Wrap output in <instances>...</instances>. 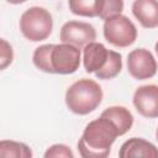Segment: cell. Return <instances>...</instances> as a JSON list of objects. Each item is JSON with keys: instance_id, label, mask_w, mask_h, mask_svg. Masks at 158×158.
Segmentation results:
<instances>
[{"instance_id": "8992f818", "label": "cell", "mask_w": 158, "mask_h": 158, "mask_svg": "<svg viewBox=\"0 0 158 158\" xmlns=\"http://www.w3.org/2000/svg\"><path fill=\"white\" fill-rule=\"evenodd\" d=\"M59 40L62 41V43L72 44L78 48H84L89 43L95 42L96 31L95 27L89 22L70 20L60 27Z\"/></svg>"}, {"instance_id": "9a60e30c", "label": "cell", "mask_w": 158, "mask_h": 158, "mask_svg": "<svg viewBox=\"0 0 158 158\" xmlns=\"http://www.w3.org/2000/svg\"><path fill=\"white\" fill-rule=\"evenodd\" d=\"M122 69V56L118 52L112 51L111 53V58L109 64L99 73H96V78L102 79V80H109V79H114L115 77H117L120 74Z\"/></svg>"}, {"instance_id": "277c9868", "label": "cell", "mask_w": 158, "mask_h": 158, "mask_svg": "<svg viewBox=\"0 0 158 158\" xmlns=\"http://www.w3.org/2000/svg\"><path fill=\"white\" fill-rule=\"evenodd\" d=\"M53 30V19L48 10L32 6L23 11L20 17V31L25 38L40 42L49 37Z\"/></svg>"}, {"instance_id": "4fadbf2b", "label": "cell", "mask_w": 158, "mask_h": 158, "mask_svg": "<svg viewBox=\"0 0 158 158\" xmlns=\"http://www.w3.org/2000/svg\"><path fill=\"white\" fill-rule=\"evenodd\" d=\"M0 158H32V151L23 142L14 139H1Z\"/></svg>"}, {"instance_id": "d6986e66", "label": "cell", "mask_w": 158, "mask_h": 158, "mask_svg": "<svg viewBox=\"0 0 158 158\" xmlns=\"http://www.w3.org/2000/svg\"><path fill=\"white\" fill-rule=\"evenodd\" d=\"M154 49H156V53H157V56H158V41H157L156 44H154Z\"/></svg>"}, {"instance_id": "5bb4252c", "label": "cell", "mask_w": 158, "mask_h": 158, "mask_svg": "<svg viewBox=\"0 0 158 158\" xmlns=\"http://www.w3.org/2000/svg\"><path fill=\"white\" fill-rule=\"evenodd\" d=\"M70 11L74 15L85 16V17H96L99 16V0H72L68 2Z\"/></svg>"}, {"instance_id": "9c48e42d", "label": "cell", "mask_w": 158, "mask_h": 158, "mask_svg": "<svg viewBox=\"0 0 158 158\" xmlns=\"http://www.w3.org/2000/svg\"><path fill=\"white\" fill-rule=\"evenodd\" d=\"M111 49H107L100 42L89 43L83 48V64L86 73H99L110 62Z\"/></svg>"}, {"instance_id": "6da1fadb", "label": "cell", "mask_w": 158, "mask_h": 158, "mask_svg": "<svg viewBox=\"0 0 158 158\" xmlns=\"http://www.w3.org/2000/svg\"><path fill=\"white\" fill-rule=\"evenodd\" d=\"M80 60V49L67 43L42 44L32 54L35 67L49 74H73L79 69Z\"/></svg>"}, {"instance_id": "7a4b0ae2", "label": "cell", "mask_w": 158, "mask_h": 158, "mask_svg": "<svg viewBox=\"0 0 158 158\" xmlns=\"http://www.w3.org/2000/svg\"><path fill=\"white\" fill-rule=\"evenodd\" d=\"M120 136L112 121L99 117L90 121L78 141V151L81 158H109L111 146Z\"/></svg>"}, {"instance_id": "ba28073f", "label": "cell", "mask_w": 158, "mask_h": 158, "mask_svg": "<svg viewBox=\"0 0 158 158\" xmlns=\"http://www.w3.org/2000/svg\"><path fill=\"white\" fill-rule=\"evenodd\" d=\"M133 105L139 115L147 118L158 117V85L138 86L133 93Z\"/></svg>"}, {"instance_id": "2e32d148", "label": "cell", "mask_w": 158, "mask_h": 158, "mask_svg": "<svg viewBox=\"0 0 158 158\" xmlns=\"http://www.w3.org/2000/svg\"><path fill=\"white\" fill-rule=\"evenodd\" d=\"M122 10V0H99V17L102 20H106L115 15H120Z\"/></svg>"}, {"instance_id": "e0dca14e", "label": "cell", "mask_w": 158, "mask_h": 158, "mask_svg": "<svg viewBox=\"0 0 158 158\" xmlns=\"http://www.w3.org/2000/svg\"><path fill=\"white\" fill-rule=\"evenodd\" d=\"M43 158H74V154L67 144L56 143L46 149Z\"/></svg>"}, {"instance_id": "7c38bea8", "label": "cell", "mask_w": 158, "mask_h": 158, "mask_svg": "<svg viewBox=\"0 0 158 158\" xmlns=\"http://www.w3.org/2000/svg\"><path fill=\"white\" fill-rule=\"evenodd\" d=\"M100 116L112 121L117 127L120 136L128 132L133 125V115L125 106H110L105 109Z\"/></svg>"}, {"instance_id": "30bf717a", "label": "cell", "mask_w": 158, "mask_h": 158, "mask_svg": "<svg viewBox=\"0 0 158 158\" xmlns=\"http://www.w3.org/2000/svg\"><path fill=\"white\" fill-rule=\"evenodd\" d=\"M118 158H158V148L144 138L132 137L121 144Z\"/></svg>"}, {"instance_id": "3957f363", "label": "cell", "mask_w": 158, "mask_h": 158, "mask_svg": "<svg viewBox=\"0 0 158 158\" xmlns=\"http://www.w3.org/2000/svg\"><path fill=\"white\" fill-rule=\"evenodd\" d=\"M102 89L93 79H79L65 91V105L77 115L93 112L102 101Z\"/></svg>"}, {"instance_id": "ffe728a7", "label": "cell", "mask_w": 158, "mask_h": 158, "mask_svg": "<svg viewBox=\"0 0 158 158\" xmlns=\"http://www.w3.org/2000/svg\"><path fill=\"white\" fill-rule=\"evenodd\" d=\"M156 137H157V139H158V127H157V131H156Z\"/></svg>"}, {"instance_id": "8fae6325", "label": "cell", "mask_w": 158, "mask_h": 158, "mask_svg": "<svg viewBox=\"0 0 158 158\" xmlns=\"http://www.w3.org/2000/svg\"><path fill=\"white\" fill-rule=\"evenodd\" d=\"M132 14L144 28L158 27V1L136 0L132 4Z\"/></svg>"}, {"instance_id": "52a82bcc", "label": "cell", "mask_w": 158, "mask_h": 158, "mask_svg": "<svg viewBox=\"0 0 158 158\" xmlns=\"http://www.w3.org/2000/svg\"><path fill=\"white\" fill-rule=\"evenodd\" d=\"M157 60L146 48H136L127 56V70L137 80L149 79L157 73Z\"/></svg>"}, {"instance_id": "5b68a950", "label": "cell", "mask_w": 158, "mask_h": 158, "mask_svg": "<svg viewBox=\"0 0 158 158\" xmlns=\"http://www.w3.org/2000/svg\"><path fill=\"white\" fill-rule=\"evenodd\" d=\"M102 28L105 40L115 47H128L133 44L137 38V28L135 23L122 14L106 19Z\"/></svg>"}, {"instance_id": "ac0fdd59", "label": "cell", "mask_w": 158, "mask_h": 158, "mask_svg": "<svg viewBox=\"0 0 158 158\" xmlns=\"http://www.w3.org/2000/svg\"><path fill=\"white\" fill-rule=\"evenodd\" d=\"M14 59V51L11 44L5 40H0V69H5L7 65L12 63Z\"/></svg>"}]
</instances>
